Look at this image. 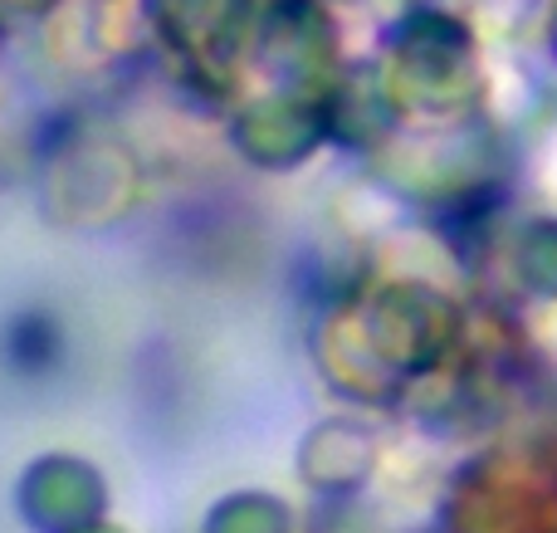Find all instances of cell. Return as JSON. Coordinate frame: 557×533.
<instances>
[{"label":"cell","instance_id":"obj_1","mask_svg":"<svg viewBox=\"0 0 557 533\" xmlns=\"http://www.w3.org/2000/svg\"><path fill=\"white\" fill-rule=\"evenodd\" d=\"M352 303L372 348L382 352V362L396 377L431 372L455 348V338H460V309L450 303V294L431 289V284L392 280L367 289Z\"/></svg>","mask_w":557,"mask_h":533},{"label":"cell","instance_id":"obj_5","mask_svg":"<svg viewBox=\"0 0 557 533\" xmlns=\"http://www.w3.org/2000/svg\"><path fill=\"white\" fill-rule=\"evenodd\" d=\"M318 142V123L298 108H260L240 117V147L264 166H294Z\"/></svg>","mask_w":557,"mask_h":533},{"label":"cell","instance_id":"obj_7","mask_svg":"<svg viewBox=\"0 0 557 533\" xmlns=\"http://www.w3.org/2000/svg\"><path fill=\"white\" fill-rule=\"evenodd\" d=\"M513 270L533 294H553L557 299V221L529 225L513 250Z\"/></svg>","mask_w":557,"mask_h":533},{"label":"cell","instance_id":"obj_4","mask_svg":"<svg viewBox=\"0 0 557 533\" xmlns=\"http://www.w3.org/2000/svg\"><path fill=\"white\" fill-rule=\"evenodd\" d=\"M313 358L323 368V377L343 392L347 401H382L392 392L396 372L382 362V352L372 348L362 319H357V303H337L327 313V323L313 338Z\"/></svg>","mask_w":557,"mask_h":533},{"label":"cell","instance_id":"obj_3","mask_svg":"<svg viewBox=\"0 0 557 533\" xmlns=\"http://www.w3.org/2000/svg\"><path fill=\"white\" fill-rule=\"evenodd\" d=\"M376 460V436L357 417H327L318 426H308V436L298 441V475L318 495H352L372 480Z\"/></svg>","mask_w":557,"mask_h":533},{"label":"cell","instance_id":"obj_8","mask_svg":"<svg viewBox=\"0 0 557 533\" xmlns=\"http://www.w3.org/2000/svg\"><path fill=\"white\" fill-rule=\"evenodd\" d=\"M74 533H123L117 524H108V519H98V524H88V529H74Z\"/></svg>","mask_w":557,"mask_h":533},{"label":"cell","instance_id":"obj_2","mask_svg":"<svg viewBox=\"0 0 557 533\" xmlns=\"http://www.w3.org/2000/svg\"><path fill=\"white\" fill-rule=\"evenodd\" d=\"M20 519L39 533H74L108 519V480L84 456H39L25 466L15 489Z\"/></svg>","mask_w":557,"mask_h":533},{"label":"cell","instance_id":"obj_6","mask_svg":"<svg viewBox=\"0 0 557 533\" xmlns=\"http://www.w3.org/2000/svg\"><path fill=\"white\" fill-rule=\"evenodd\" d=\"M206 533H294V515L278 495L264 489H235L215 499L206 515Z\"/></svg>","mask_w":557,"mask_h":533}]
</instances>
